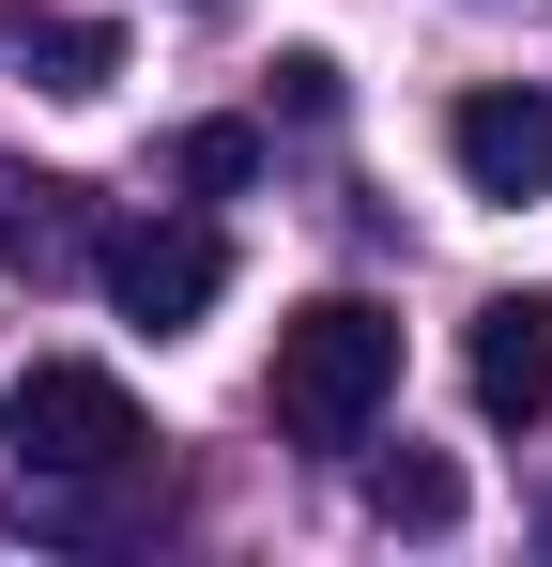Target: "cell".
<instances>
[{
    "instance_id": "ba28073f",
    "label": "cell",
    "mask_w": 552,
    "mask_h": 567,
    "mask_svg": "<svg viewBox=\"0 0 552 567\" xmlns=\"http://www.w3.org/2000/svg\"><path fill=\"white\" fill-rule=\"evenodd\" d=\"M368 506H384L399 537H446V522H460V461H430V445H399V461H368Z\"/></svg>"
},
{
    "instance_id": "7a4b0ae2",
    "label": "cell",
    "mask_w": 552,
    "mask_h": 567,
    "mask_svg": "<svg viewBox=\"0 0 552 567\" xmlns=\"http://www.w3.org/2000/svg\"><path fill=\"white\" fill-rule=\"evenodd\" d=\"M0 430H16V475H31V491H108V475H139V461H154L139 399H123L108 369H78V353L16 369V399H0Z\"/></svg>"
},
{
    "instance_id": "277c9868",
    "label": "cell",
    "mask_w": 552,
    "mask_h": 567,
    "mask_svg": "<svg viewBox=\"0 0 552 567\" xmlns=\"http://www.w3.org/2000/svg\"><path fill=\"white\" fill-rule=\"evenodd\" d=\"M460 383H476L491 430H538L552 414V291H491L476 338H460Z\"/></svg>"
},
{
    "instance_id": "8992f818",
    "label": "cell",
    "mask_w": 552,
    "mask_h": 567,
    "mask_svg": "<svg viewBox=\"0 0 552 567\" xmlns=\"http://www.w3.org/2000/svg\"><path fill=\"white\" fill-rule=\"evenodd\" d=\"M92 246H108V230H92V185H62V169H0V261H16V277H78Z\"/></svg>"
},
{
    "instance_id": "3957f363",
    "label": "cell",
    "mask_w": 552,
    "mask_h": 567,
    "mask_svg": "<svg viewBox=\"0 0 552 567\" xmlns=\"http://www.w3.org/2000/svg\"><path fill=\"white\" fill-rule=\"evenodd\" d=\"M92 277H108V307H123L139 338H184V322H215L231 246H215L200 215H139V230H108V246H92Z\"/></svg>"
},
{
    "instance_id": "9c48e42d",
    "label": "cell",
    "mask_w": 552,
    "mask_h": 567,
    "mask_svg": "<svg viewBox=\"0 0 552 567\" xmlns=\"http://www.w3.org/2000/svg\"><path fill=\"white\" fill-rule=\"evenodd\" d=\"M170 169H184L200 199H231L246 169H262V123H184V154H170Z\"/></svg>"
},
{
    "instance_id": "6da1fadb",
    "label": "cell",
    "mask_w": 552,
    "mask_h": 567,
    "mask_svg": "<svg viewBox=\"0 0 552 567\" xmlns=\"http://www.w3.org/2000/svg\"><path fill=\"white\" fill-rule=\"evenodd\" d=\"M384 399H399V322L368 291H323V307L276 322V430L292 445H354Z\"/></svg>"
},
{
    "instance_id": "30bf717a",
    "label": "cell",
    "mask_w": 552,
    "mask_h": 567,
    "mask_svg": "<svg viewBox=\"0 0 552 567\" xmlns=\"http://www.w3.org/2000/svg\"><path fill=\"white\" fill-rule=\"evenodd\" d=\"M276 107H292V123H338V62L292 47V62H276Z\"/></svg>"
},
{
    "instance_id": "5b68a950",
    "label": "cell",
    "mask_w": 552,
    "mask_h": 567,
    "mask_svg": "<svg viewBox=\"0 0 552 567\" xmlns=\"http://www.w3.org/2000/svg\"><path fill=\"white\" fill-rule=\"evenodd\" d=\"M446 154H460L476 199H552V93H460Z\"/></svg>"
},
{
    "instance_id": "52a82bcc",
    "label": "cell",
    "mask_w": 552,
    "mask_h": 567,
    "mask_svg": "<svg viewBox=\"0 0 552 567\" xmlns=\"http://www.w3.org/2000/svg\"><path fill=\"white\" fill-rule=\"evenodd\" d=\"M108 78H123V31H108V16H31V93L92 107Z\"/></svg>"
}]
</instances>
